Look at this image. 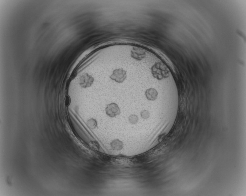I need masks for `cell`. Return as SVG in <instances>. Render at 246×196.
Here are the masks:
<instances>
[{"mask_svg":"<svg viewBox=\"0 0 246 196\" xmlns=\"http://www.w3.org/2000/svg\"><path fill=\"white\" fill-rule=\"evenodd\" d=\"M129 121L132 124H135L138 122V118L135 114H131L129 117Z\"/></svg>","mask_w":246,"mask_h":196,"instance_id":"52a82bcc","label":"cell"},{"mask_svg":"<svg viewBox=\"0 0 246 196\" xmlns=\"http://www.w3.org/2000/svg\"><path fill=\"white\" fill-rule=\"evenodd\" d=\"M141 117L144 119H147L149 118L150 114L148 111L144 110V111H141Z\"/></svg>","mask_w":246,"mask_h":196,"instance_id":"ba28073f","label":"cell"},{"mask_svg":"<svg viewBox=\"0 0 246 196\" xmlns=\"http://www.w3.org/2000/svg\"><path fill=\"white\" fill-rule=\"evenodd\" d=\"M87 124L90 128L94 129L96 128L98 126V123L96 120L94 118H91L87 121Z\"/></svg>","mask_w":246,"mask_h":196,"instance_id":"8992f818","label":"cell"},{"mask_svg":"<svg viewBox=\"0 0 246 196\" xmlns=\"http://www.w3.org/2000/svg\"><path fill=\"white\" fill-rule=\"evenodd\" d=\"M94 81V78L92 76L88 74H85L81 77L80 83L81 87L84 88H87L91 86Z\"/></svg>","mask_w":246,"mask_h":196,"instance_id":"3957f363","label":"cell"},{"mask_svg":"<svg viewBox=\"0 0 246 196\" xmlns=\"http://www.w3.org/2000/svg\"><path fill=\"white\" fill-rule=\"evenodd\" d=\"M106 113L108 116L114 118L121 113V110L115 103H111L107 105L105 109Z\"/></svg>","mask_w":246,"mask_h":196,"instance_id":"7a4b0ae2","label":"cell"},{"mask_svg":"<svg viewBox=\"0 0 246 196\" xmlns=\"http://www.w3.org/2000/svg\"><path fill=\"white\" fill-rule=\"evenodd\" d=\"M126 77V71L122 68H120L114 70L110 78L115 82L121 83L124 82Z\"/></svg>","mask_w":246,"mask_h":196,"instance_id":"6da1fadb","label":"cell"},{"mask_svg":"<svg viewBox=\"0 0 246 196\" xmlns=\"http://www.w3.org/2000/svg\"><path fill=\"white\" fill-rule=\"evenodd\" d=\"M111 146L113 150H119L122 148L123 143L119 140L115 139L111 142Z\"/></svg>","mask_w":246,"mask_h":196,"instance_id":"5b68a950","label":"cell"},{"mask_svg":"<svg viewBox=\"0 0 246 196\" xmlns=\"http://www.w3.org/2000/svg\"><path fill=\"white\" fill-rule=\"evenodd\" d=\"M145 95L147 99L149 101H154L157 98L158 92L155 89L150 88L146 90Z\"/></svg>","mask_w":246,"mask_h":196,"instance_id":"277c9868","label":"cell"}]
</instances>
